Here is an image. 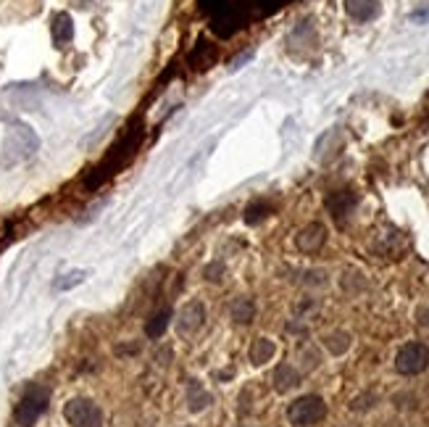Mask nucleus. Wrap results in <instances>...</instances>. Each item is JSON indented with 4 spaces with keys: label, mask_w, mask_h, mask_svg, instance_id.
I'll return each mask as SVG.
<instances>
[{
    "label": "nucleus",
    "mask_w": 429,
    "mask_h": 427,
    "mask_svg": "<svg viewBox=\"0 0 429 427\" xmlns=\"http://www.w3.org/2000/svg\"><path fill=\"white\" fill-rule=\"evenodd\" d=\"M327 416V404L319 395H301L287 406V419L298 427H311Z\"/></svg>",
    "instance_id": "nucleus-1"
},
{
    "label": "nucleus",
    "mask_w": 429,
    "mask_h": 427,
    "mask_svg": "<svg viewBox=\"0 0 429 427\" xmlns=\"http://www.w3.org/2000/svg\"><path fill=\"white\" fill-rule=\"evenodd\" d=\"M187 401H190V409H193V412H200V409H205V406L211 404V395L205 393L203 388L193 380V383L187 385Z\"/></svg>",
    "instance_id": "nucleus-11"
},
{
    "label": "nucleus",
    "mask_w": 429,
    "mask_h": 427,
    "mask_svg": "<svg viewBox=\"0 0 429 427\" xmlns=\"http://www.w3.org/2000/svg\"><path fill=\"white\" fill-rule=\"evenodd\" d=\"M85 274L87 272H82V269H79V272H69V274H64L61 280H55L53 287H55V290H69V287H74V285L82 283V280H85Z\"/></svg>",
    "instance_id": "nucleus-13"
},
{
    "label": "nucleus",
    "mask_w": 429,
    "mask_h": 427,
    "mask_svg": "<svg viewBox=\"0 0 429 427\" xmlns=\"http://www.w3.org/2000/svg\"><path fill=\"white\" fill-rule=\"evenodd\" d=\"M429 367V348L424 343H406L397 351L395 370L400 374H418Z\"/></svg>",
    "instance_id": "nucleus-4"
},
{
    "label": "nucleus",
    "mask_w": 429,
    "mask_h": 427,
    "mask_svg": "<svg viewBox=\"0 0 429 427\" xmlns=\"http://www.w3.org/2000/svg\"><path fill=\"white\" fill-rule=\"evenodd\" d=\"M74 27H72V16L69 13H55L53 16V40L55 45H64L72 40Z\"/></svg>",
    "instance_id": "nucleus-8"
},
{
    "label": "nucleus",
    "mask_w": 429,
    "mask_h": 427,
    "mask_svg": "<svg viewBox=\"0 0 429 427\" xmlns=\"http://www.w3.org/2000/svg\"><path fill=\"white\" fill-rule=\"evenodd\" d=\"M324 243V227H319V224H311V227H306V230L298 235V248L301 251H316L319 245Z\"/></svg>",
    "instance_id": "nucleus-7"
},
{
    "label": "nucleus",
    "mask_w": 429,
    "mask_h": 427,
    "mask_svg": "<svg viewBox=\"0 0 429 427\" xmlns=\"http://www.w3.org/2000/svg\"><path fill=\"white\" fill-rule=\"evenodd\" d=\"M64 416L72 427H103V412L90 398H72L64 406Z\"/></svg>",
    "instance_id": "nucleus-3"
},
{
    "label": "nucleus",
    "mask_w": 429,
    "mask_h": 427,
    "mask_svg": "<svg viewBox=\"0 0 429 427\" xmlns=\"http://www.w3.org/2000/svg\"><path fill=\"white\" fill-rule=\"evenodd\" d=\"M203 319H205L203 304L190 301V304H184L182 311H179V317H177V330H179L182 335H190V332H195V330L203 325Z\"/></svg>",
    "instance_id": "nucleus-5"
},
{
    "label": "nucleus",
    "mask_w": 429,
    "mask_h": 427,
    "mask_svg": "<svg viewBox=\"0 0 429 427\" xmlns=\"http://www.w3.org/2000/svg\"><path fill=\"white\" fill-rule=\"evenodd\" d=\"M298 383H301V374L295 372V367H290V364H279L277 372H274V388H277L279 393H287V391H292Z\"/></svg>",
    "instance_id": "nucleus-6"
},
{
    "label": "nucleus",
    "mask_w": 429,
    "mask_h": 427,
    "mask_svg": "<svg viewBox=\"0 0 429 427\" xmlns=\"http://www.w3.org/2000/svg\"><path fill=\"white\" fill-rule=\"evenodd\" d=\"M274 356V343L268 338H258L253 346H250V362L253 364H264L266 359Z\"/></svg>",
    "instance_id": "nucleus-10"
},
{
    "label": "nucleus",
    "mask_w": 429,
    "mask_h": 427,
    "mask_svg": "<svg viewBox=\"0 0 429 427\" xmlns=\"http://www.w3.org/2000/svg\"><path fill=\"white\" fill-rule=\"evenodd\" d=\"M48 409V391H45L43 385H32V388H27V393L22 395V401L16 406V425L22 427H32L43 412Z\"/></svg>",
    "instance_id": "nucleus-2"
},
{
    "label": "nucleus",
    "mask_w": 429,
    "mask_h": 427,
    "mask_svg": "<svg viewBox=\"0 0 429 427\" xmlns=\"http://www.w3.org/2000/svg\"><path fill=\"white\" fill-rule=\"evenodd\" d=\"M253 317H256V304L250 298H237L232 304V319L237 325H250Z\"/></svg>",
    "instance_id": "nucleus-9"
},
{
    "label": "nucleus",
    "mask_w": 429,
    "mask_h": 427,
    "mask_svg": "<svg viewBox=\"0 0 429 427\" xmlns=\"http://www.w3.org/2000/svg\"><path fill=\"white\" fill-rule=\"evenodd\" d=\"M166 322H169V311L156 314V317H153V322L148 325V335H151V338H158L163 330H166Z\"/></svg>",
    "instance_id": "nucleus-14"
},
{
    "label": "nucleus",
    "mask_w": 429,
    "mask_h": 427,
    "mask_svg": "<svg viewBox=\"0 0 429 427\" xmlns=\"http://www.w3.org/2000/svg\"><path fill=\"white\" fill-rule=\"evenodd\" d=\"M327 348L332 351V353H345V351L350 348V338L345 335V332H334V335H327Z\"/></svg>",
    "instance_id": "nucleus-12"
}]
</instances>
